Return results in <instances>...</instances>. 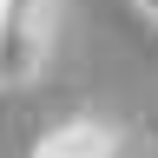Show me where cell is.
<instances>
[{
	"label": "cell",
	"mask_w": 158,
	"mask_h": 158,
	"mask_svg": "<svg viewBox=\"0 0 158 158\" xmlns=\"http://www.w3.org/2000/svg\"><path fill=\"white\" fill-rule=\"evenodd\" d=\"M27 158H138V152H132V132L118 125V118L73 112V118H59V125L40 132Z\"/></svg>",
	"instance_id": "obj_2"
},
{
	"label": "cell",
	"mask_w": 158,
	"mask_h": 158,
	"mask_svg": "<svg viewBox=\"0 0 158 158\" xmlns=\"http://www.w3.org/2000/svg\"><path fill=\"white\" fill-rule=\"evenodd\" d=\"M59 40V0H0V92H27Z\"/></svg>",
	"instance_id": "obj_1"
},
{
	"label": "cell",
	"mask_w": 158,
	"mask_h": 158,
	"mask_svg": "<svg viewBox=\"0 0 158 158\" xmlns=\"http://www.w3.org/2000/svg\"><path fill=\"white\" fill-rule=\"evenodd\" d=\"M132 7H138V13H145V20H152V27H158V0H132Z\"/></svg>",
	"instance_id": "obj_3"
}]
</instances>
